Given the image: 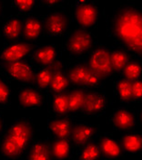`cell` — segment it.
Returning a JSON list of instances; mask_svg holds the SVG:
<instances>
[{"mask_svg": "<svg viewBox=\"0 0 142 160\" xmlns=\"http://www.w3.org/2000/svg\"><path fill=\"white\" fill-rule=\"evenodd\" d=\"M107 30L117 47L142 60V8L123 4L109 17Z\"/></svg>", "mask_w": 142, "mask_h": 160, "instance_id": "obj_1", "label": "cell"}, {"mask_svg": "<svg viewBox=\"0 0 142 160\" xmlns=\"http://www.w3.org/2000/svg\"><path fill=\"white\" fill-rule=\"evenodd\" d=\"M34 134L32 120L26 117L15 119L0 139V157L6 160L22 158L35 140Z\"/></svg>", "mask_w": 142, "mask_h": 160, "instance_id": "obj_2", "label": "cell"}, {"mask_svg": "<svg viewBox=\"0 0 142 160\" xmlns=\"http://www.w3.org/2000/svg\"><path fill=\"white\" fill-rule=\"evenodd\" d=\"M67 76L69 83L83 89H96L102 86L103 80L88 67L87 62H77L69 69Z\"/></svg>", "mask_w": 142, "mask_h": 160, "instance_id": "obj_3", "label": "cell"}, {"mask_svg": "<svg viewBox=\"0 0 142 160\" xmlns=\"http://www.w3.org/2000/svg\"><path fill=\"white\" fill-rule=\"evenodd\" d=\"M96 37L89 30L78 28L71 31L66 38L65 47L72 56H83L96 47Z\"/></svg>", "mask_w": 142, "mask_h": 160, "instance_id": "obj_4", "label": "cell"}, {"mask_svg": "<svg viewBox=\"0 0 142 160\" xmlns=\"http://www.w3.org/2000/svg\"><path fill=\"white\" fill-rule=\"evenodd\" d=\"M73 16L79 28L89 29L98 23L101 10L96 1L79 0L74 3Z\"/></svg>", "mask_w": 142, "mask_h": 160, "instance_id": "obj_5", "label": "cell"}, {"mask_svg": "<svg viewBox=\"0 0 142 160\" xmlns=\"http://www.w3.org/2000/svg\"><path fill=\"white\" fill-rule=\"evenodd\" d=\"M87 64L102 79L114 74L110 49L104 45H97L88 53Z\"/></svg>", "mask_w": 142, "mask_h": 160, "instance_id": "obj_6", "label": "cell"}, {"mask_svg": "<svg viewBox=\"0 0 142 160\" xmlns=\"http://www.w3.org/2000/svg\"><path fill=\"white\" fill-rule=\"evenodd\" d=\"M108 123L112 128L118 132H129L134 130L139 123L138 114L127 105H120L115 108L108 117Z\"/></svg>", "mask_w": 142, "mask_h": 160, "instance_id": "obj_7", "label": "cell"}, {"mask_svg": "<svg viewBox=\"0 0 142 160\" xmlns=\"http://www.w3.org/2000/svg\"><path fill=\"white\" fill-rule=\"evenodd\" d=\"M4 72L6 75L16 82L24 84L33 83L35 81L36 69L34 64L26 60L4 64Z\"/></svg>", "mask_w": 142, "mask_h": 160, "instance_id": "obj_8", "label": "cell"}, {"mask_svg": "<svg viewBox=\"0 0 142 160\" xmlns=\"http://www.w3.org/2000/svg\"><path fill=\"white\" fill-rule=\"evenodd\" d=\"M34 49L35 47L27 41H12L0 49V62L4 65L26 60V57L30 56Z\"/></svg>", "mask_w": 142, "mask_h": 160, "instance_id": "obj_9", "label": "cell"}, {"mask_svg": "<svg viewBox=\"0 0 142 160\" xmlns=\"http://www.w3.org/2000/svg\"><path fill=\"white\" fill-rule=\"evenodd\" d=\"M98 136V126L86 121H78L73 124L69 139L74 147L80 148L85 145L97 140Z\"/></svg>", "mask_w": 142, "mask_h": 160, "instance_id": "obj_10", "label": "cell"}, {"mask_svg": "<svg viewBox=\"0 0 142 160\" xmlns=\"http://www.w3.org/2000/svg\"><path fill=\"white\" fill-rule=\"evenodd\" d=\"M69 20L67 14L63 11H52L47 13L43 19L44 31L47 36L60 37L66 34L69 29Z\"/></svg>", "mask_w": 142, "mask_h": 160, "instance_id": "obj_11", "label": "cell"}, {"mask_svg": "<svg viewBox=\"0 0 142 160\" xmlns=\"http://www.w3.org/2000/svg\"><path fill=\"white\" fill-rule=\"evenodd\" d=\"M108 106V98L104 92H88L81 112L87 117H97L103 114Z\"/></svg>", "mask_w": 142, "mask_h": 160, "instance_id": "obj_12", "label": "cell"}, {"mask_svg": "<svg viewBox=\"0 0 142 160\" xmlns=\"http://www.w3.org/2000/svg\"><path fill=\"white\" fill-rule=\"evenodd\" d=\"M97 141L100 148L102 159L121 160L124 157L125 152L119 140H117L112 135L103 134L97 138Z\"/></svg>", "mask_w": 142, "mask_h": 160, "instance_id": "obj_13", "label": "cell"}, {"mask_svg": "<svg viewBox=\"0 0 142 160\" xmlns=\"http://www.w3.org/2000/svg\"><path fill=\"white\" fill-rule=\"evenodd\" d=\"M19 105L27 110L39 109L45 102V96L41 90L33 86L22 87L17 93Z\"/></svg>", "mask_w": 142, "mask_h": 160, "instance_id": "obj_14", "label": "cell"}, {"mask_svg": "<svg viewBox=\"0 0 142 160\" xmlns=\"http://www.w3.org/2000/svg\"><path fill=\"white\" fill-rule=\"evenodd\" d=\"M74 123L69 116L54 115L47 120V131L53 139H69Z\"/></svg>", "mask_w": 142, "mask_h": 160, "instance_id": "obj_15", "label": "cell"}, {"mask_svg": "<svg viewBox=\"0 0 142 160\" xmlns=\"http://www.w3.org/2000/svg\"><path fill=\"white\" fill-rule=\"evenodd\" d=\"M30 57L33 62L40 67L51 66L58 62L59 49L54 44H44L35 47Z\"/></svg>", "mask_w": 142, "mask_h": 160, "instance_id": "obj_16", "label": "cell"}, {"mask_svg": "<svg viewBox=\"0 0 142 160\" xmlns=\"http://www.w3.org/2000/svg\"><path fill=\"white\" fill-rule=\"evenodd\" d=\"M23 20L18 16H10L0 25V36L9 41H17L23 32Z\"/></svg>", "mask_w": 142, "mask_h": 160, "instance_id": "obj_17", "label": "cell"}, {"mask_svg": "<svg viewBox=\"0 0 142 160\" xmlns=\"http://www.w3.org/2000/svg\"><path fill=\"white\" fill-rule=\"evenodd\" d=\"M120 145L127 154H142V131L131 130L124 133L120 139Z\"/></svg>", "mask_w": 142, "mask_h": 160, "instance_id": "obj_18", "label": "cell"}, {"mask_svg": "<svg viewBox=\"0 0 142 160\" xmlns=\"http://www.w3.org/2000/svg\"><path fill=\"white\" fill-rule=\"evenodd\" d=\"M26 160H54L50 143L43 139L34 140L26 154Z\"/></svg>", "mask_w": 142, "mask_h": 160, "instance_id": "obj_19", "label": "cell"}, {"mask_svg": "<svg viewBox=\"0 0 142 160\" xmlns=\"http://www.w3.org/2000/svg\"><path fill=\"white\" fill-rule=\"evenodd\" d=\"M50 150L56 160H69L72 158L74 146L70 139H53L50 143Z\"/></svg>", "mask_w": 142, "mask_h": 160, "instance_id": "obj_20", "label": "cell"}, {"mask_svg": "<svg viewBox=\"0 0 142 160\" xmlns=\"http://www.w3.org/2000/svg\"><path fill=\"white\" fill-rule=\"evenodd\" d=\"M44 31L43 20L40 18L30 16L23 20L22 36L26 40H35L40 37Z\"/></svg>", "mask_w": 142, "mask_h": 160, "instance_id": "obj_21", "label": "cell"}, {"mask_svg": "<svg viewBox=\"0 0 142 160\" xmlns=\"http://www.w3.org/2000/svg\"><path fill=\"white\" fill-rule=\"evenodd\" d=\"M51 67L53 71V76L49 90L52 92V93L64 92L65 90L69 85L67 73L63 72L62 66L59 62H55L53 65H51Z\"/></svg>", "mask_w": 142, "mask_h": 160, "instance_id": "obj_22", "label": "cell"}, {"mask_svg": "<svg viewBox=\"0 0 142 160\" xmlns=\"http://www.w3.org/2000/svg\"><path fill=\"white\" fill-rule=\"evenodd\" d=\"M114 96L119 102L128 104L132 101V82L122 76L114 82Z\"/></svg>", "mask_w": 142, "mask_h": 160, "instance_id": "obj_23", "label": "cell"}, {"mask_svg": "<svg viewBox=\"0 0 142 160\" xmlns=\"http://www.w3.org/2000/svg\"><path fill=\"white\" fill-rule=\"evenodd\" d=\"M49 108L51 112L56 116L68 115L69 113L68 92L53 93L49 100Z\"/></svg>", "mask_w": 142, "mask_h": 160, "instance_id": "obj_24", "label": "cell"}, {"mask_svg": "<svg viewBox=\"0 0 142 160\" xmlns=\"http://www.w3.org/2000/svg\"><path fill=\"white\" fill-rule=\"evenodd\" d=\"M110 51H111V62H112V68L114 74H122V72L125 69L126 65L130 61L131 56L127 51L118 47L110 49Z\"/></svg>", "mask_w": 142, "mask_h": 160, "instance_id": "obj_25", "label": "cell"}, {"mask_svg": "<svg viewBox=\"0 0 142 160\" xmlns=\"http://www.w3.org/2000/svg\"><path fill=\"white\" fill-rule=\"evenodd\" d=\"M87 93H88L87 89H83V88H78L68 92L69 110L70 113L81 112Z\"/></svg>", "mask_w": 142, "mask_h": 160, "instance_id": "obj_26", "label": "cell"}, {"mask_svg": "<svg viewBox=\"0 0 142 160\" xmlns=\"http://www.w3.org/2000/svg\"><path fill=\"white\" fill-rule=\"evenodd\" d=\"M52 76H53V71L51 66L39 67L38 69H36V72L35 81H34L36 87L41 90L42 92L49 90L52 82Z\"/></svg>", "mask_w": 142, "mask_h": 160, "instance_id": "obj_27", "label": "cell"}, {"mask_svg": "<svg viewBox=\"0 0 142 160\" xmlns=\"http://www.w3.org/2000/svg\"><path fill=\"white\" fill-rule=\"evenodd\" d=\"M77 160H102V156L97 141H92L79 148Z\"/></svg>", "mask_w": 142, "mask_h": 160, "instance_id": "obj_28", "label": "cell"}, {"mask_svg": "<svg viewBox=\"0 0 142 160\" xmlns=\"http://www.w3.org/2000/svg\"><path fill=\"white\" fill-rule=\"evenodd\" d=\"M121 76L131 82L141 79L142 76V60L140 59H130L129 63L123 70Z\"/></svg>", "mask_w": 142, "mask_h": 160, "instance_id": "obj_29", "label": "cell"}, {"mask_svg": "<svg viewBox=\"0 0 142 160\" xmlns=\"http://www.w3.org/2000/svg\"><path fill=\"white\" fill-rule=\"evenodd\" d=\"M11 98V87L8 82L0 77V106H7Z\"/></svg>", "mask_w": 142, "mask_h": 160, "instance_id": "obj_30", "label": "cell"}, {"mask_svg": "<svg viewBox=\"0 0 142 160\" xmlns=\"http://www.w3.org/2000/svg\"><path fill=\"white\" fill-rule=\"evenodd\" d=\"M36 5V2L33 0H16L11 3L13 8H15L18 13L26 14L29 13Z\"/></svg>", "mask_w": 142, "mask_h": 160, "instance_id": "obj_31", "label": "cell"}, {"mask_svg": "<svg viewBox=\"0 0 142 160\" xmlns=\"http://www.w3.org/2000/svg\"><path fill=\"white\" fill-rule=\"evenodd\" d=\"M132 101L133 102H142V79L132 82Z\"/></svg>", "mask_w": 142, "mask_h": 160, "instance_id": "obj_32", "label": "cell"}, {"mask_svg": "<svg viewBox=\"0 0 142 160\" xmlns=\"http://www.w3.org/2000/svg\"><path fill=\"white\" fill-rule=\"evenodd\" d=\"M63 3V1L60 0H46V1H41L40 4L43 5L46 8H55V7H59V5H61Z\"/></svg>", "mask_w": 142, "mask_h": 160, "instance_id": "obj_33", "label": "cell"}, {"mask_svg": "<svg viewBox=\"0 0 142 160\" xmlns=\"http://www.w3.org/2000/svg\"><path fill=\"white\" fill-rule=\"evenodd\" d=\"M6 130H7V127L5 124V121H4V118L2 116V113L0 112V139L3 136L4 133L6 132Z\"/></svg>", "mask_w": 142, "mask_h": 160, "instance_id": "obj_34", "label": "cell"}, {"mask_svg": "<svg viewBox=\"0 0 142 160\" xmlns=\"http://www.w3.org/2000/svg\"><path fill=\"white\" fill-rule=\"evenodd\" d=\"M138 121H139V123H140V125L142 126V105L140 106L139 113H138Z\"/></svg>", "mask_w": 142, "mask_h": 160, "instance_id": "obj_35", "label": "cell"}, {"mask_svg": "<svg viewBox=\"0 0 142 160\" xmlns=\"http://www.w3.org/2000/svg\"><path fill=\"white\" fill-rule=\"evenodd\" d=\"M2 13H3V7H2V4L0 3V18L2 16Z\"/></svg>", "mask_w": 142, "mask_h": 160, "instance_id": "obj_36", "label": "cell"}, {"mask_svg": "<svg viewBox=\"0 0 142 160\" xmlns=\"http://www.w3.org/2000/svg\"><path fill=\"white\" fill-rule=\"evenodd\" d=\"M102 160H105V159H102Z\"/></svg>", "mask_w": 142, "mask_h": 160, "instance_id": "obj_37", "label": "cell"}]
</instances>
